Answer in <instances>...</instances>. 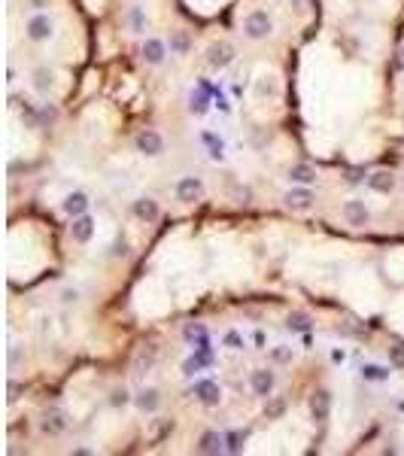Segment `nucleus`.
Returning <instances> with one entry per match:
<instances>
[{"mask_svg":"<svg viewBox=\"0 0 404 456\" xmlns=\"http://www.w3.org/2000/svg\"><path fill=\"white\" fill-rule=\"evenodd\" d=\"M225 441H228V450H231V453H240V450H243V435H240V432H228Z\"/></svg>","mask_w":404,"mask_h":456,"instance_id":"26","label":"nucleus"},{"mask_svg":"<svg viewBox=\"0 0 404 456\" xmlns=\"http://www.w3.org/2000/svg\"><path fill=\"white\" fill-rule=\"evenodd\" d=\"M198 450L201 453H219V450H222V435H219V432H204Z\"/></svg>","mask_w":404,"mask_h":456,"instance_id":"20","label":"nucleus"},{"mask_svg":"<svg viewBox=\"0 0 404 456\" xmlns=\"http://www.w3.org/2000/svg\"><path fill=\"white\" fill-rule=\"evenodd\" d=\"M137 149L143 152V156H161L164 140H161V134H158V131L146 128V131H140V134H137Z\"/></svg>","mask_w":404,"mask_h":456,"instance_id":"2","label":"nucleus"},{"mask_svg":"<svg viewBox=\"0 0 404 456\" xmlns=\"http://www.w3.org/2000/svg\"><path fill=\"white\" fill-rule=\"evenodd\" d=\"M249 386H252V392H255V396L268 398V396H271V390H274V374H271V371H252Z\"/></svg>","mask_w":404,"mask_h":456,"instance_id":"8","label":"nucleus"},{"mask_svg":"<svg viewBox=\"0 0 404 456\" xmlns=\"http://www.w3.org/2000/svg\"><path fill=\"white\" fill-rule=\"evenodd\" d=\"M368 186L374 188V192H389V188L395 186V180H392L386 170H377V174H371V176H368Z\"/></svg>","mask_w":404,"mask_h":456,"instance_id":"19","label":"nucleus"},{"mask_svg":"<svg viewBox=\"0 0 404 456\" xmlns=\"http://www.w3.org/2000/svg\"><path fill=\"white\" fill-rule=\"evenodd\" d=\"M204 110H207L204 98H192V112H204Z\"/></svg>","mask_w":404,"mask_h":456,"instance_id":"29","label":"nucleus"},{"mask_svg":"<svg viewBox=\"0 0 404 456\" xmlns=\"http://www.w3.org/2000/svg\"><path fill=\"white\" fill-rule=\"evenodd\" d=\"M27 36H30L33 43L49 40V36H52V22H49L46 16H33V18L27 22Z\"/></svg>","mask_w":404,"mask_h":456,"instance_id":"4","label":"nucleus"},{"mask_svg":"<svg viewBox=\"0 0 404 456\" xmlns=\"http://www.w3.org/2000/svg\"><path fill=\"white\" fill-rule=\"evenodd\" d=\"M310 410H313V420H328V410H332V392H325V390H319V392H313V398H310Z\"/></svg>","mask_w":404,"mask_h":456,"instance_id":"6","label":"nucleus"},{"mask_svg":"<svg viewBox=\"0 0 404 456\" xmlns=\"http://www.w3.org/2000/svg\"><path fill=\"white\" fill-rule=\"evenodd\" d=\"M271 18H268V12H249L246 16V22H243V30H246V36H252V40H265V36L271 34Z\"/></svg>","mask_w":404,"mask_h":456,"instance_id":"1","label":"nucleus"},{"mask_svg":"<svg viewBox=\"0 0 404 456\" xmlns=\"http://www.w3.org/2000/svg\"><path fill=\"white\" fill-rule=\"evenodd\" d=\"M85 210H88V198H85L82 192L67 195V201H64V213H67V216H82Z\"/></svg>","mask_w":404,"mask_h":456,"instance_id":"13","label":"nucleus"},{"mask_svg":"<svg viewBox=\"0 0 404 456\" xmlns=\"http://www.w3.org/2000/svg\"><path fill=\"white\" fill-rule=\"evenodd\" d=\"M289 180H292V182H304V186H310V182L316 180V170H313L310 164H292V168H289Z\"/></svg>","mask_w":404,"mask_h":456,"instance_id":"16","label":"nucleus"},{"mask_svg":"<svg viewBox=\"0 0 404 456\" xmlns=\"http://www.w3.org/2000/svg\"><path fill=\"white\" fill-rule=\"evenodd\" d=\"M195 396H198L207 408L219 404V398H222V396H219V386L213 384V380H198V384H195Z\"/></svg>","mask_w":404,"mask_h":456,"instance_id":"9","label":"nucleus"},{"mask_svg":"<svg viewBox=\"0 0 404 456\" xmlns=\"http://www.w3.org/2000/svg\"><path fill=\"white\" fill-rule=\"evenodd\" d=\"M228 344H231V347H240V338H237V334H234V332H231V334H228Z\"/></svg>","mask_w":404,"mask_h":456,"instance_id":"32","label":"nucleus"},{"mask_svg":"<svg viewBox=\"0 0 404 456\" xmlns=\"http://www.w3.org/2000/svg\"><path fill=\"white\" fill-rule=\"evenodd\" d=\"M234 61V49L228 46V43H213L210 49H207V64L213 67V70H222V67H228Z\"/></svg>","mask_w":404,"mask_h":456,"instance_id":"3","label":"nucleus"},{"mask_svg":"<svg viewBox=\"0 0 404 456\" xmlns=\"http://www.w3.org/2000/svg\"><path fill=\"white\" fill-rule=\"evenodd\" d=\"M64 429H67V416L61 410H49L46 420H43V432L46 435H61Z\"/></svg>","mask_w":404,"mask_h":456,"instance_id":"12","label":"nucleus"},{"mask_svg":"<svg viewBox=\"0 0 404 456\" xmlns=\"http://www.w3.org/2000/svg\"><path fill=\"white\" fill-rule=\"evenodd\" d=\"M128 252V244L125 240H116V246H113V256H125Z\"/></svg>","mask_w":404,"mask_h":456,"instance_id":"30","label":"nucleus"},{"mask_svg":"<svg viewBox=\"0 0 404 456\" xmlns=\"http://www.w3.org/2000/svg\"><path fill=\"white\" fill-rule=\"evenodd\" d=\"M189 49H192V36H189L186 30H173V34H170V52L186 55Z\"/></svg>","mask_w":404,"mask_h":456,"instance_id":"17","label":"nucleus"},{"mask_svg":"<svg viewBox=\"0 0 404 456\" xmlns=\"http://www.w3.org/2000/svg\"><path fill=\"white\" fill-rule=\"evenodd\" d=\"M201 192H204V186H201V180H195V176L179 180V186H176V198H179L182 204H192Z\"/></svg>","mask_w":404,"mask_h":456,"instance_id":"5","label":"nucleus"},{"mask_svg":"<svg viewBox=\"0 0 404 456\" xmlns=\"http://www.w3.org/2000/svg\"><path fill=\"white\" fill-rule=\"evenodd\" d=\"M283 410H286V398H274V402H268V408H265L268 420H277V416H283Z\"/></svg>","mask_w":404,"mask_h":456,"instance_id":"23","label":"nucleus"},{"mask_svg":"<svg viewBox=\"0 0 404 456\" xmlns=\"http://www.w3.org/2000/svg\"><path fill=\"white\" fill-rule=\"evenodd\" d=\"M286 204H289L292 210H310V204H313L310 188H292V192L286 195Z\"/></svg>","mask_w":404,"mask_h":456,"instance_id":"11","label":"nucleus"},{"mask_svg":"<svg viewBox=\"0 0 404 456\" xmlns=\"http://www.w3.org/2000/svg\"><path fill=\"white\" fill-rule=\"evenodd\" d=\"M158 404H161V398H158V392H155V390H143V392L137 396V408H140V410H146V414H152Z\"/></svg>","mask_w":404,"mask_h":456,"instance_id":"18","label":"nucleus"},{"mask_svg":"<svg viewBox=\"0 0 404 456\" xmlns=\"http://www.w3.org/2000/svg\"><path fill=\"white\" fill-rule=\"evenodd\" d=\"M109 404H113V408H125V404H128V392H125V390H116L113 398H109Z\"/></svg>","mask_w":404,"mask_h":456,"instance_id":"27","label":"nucleus"},{"mask_svg":"<svg viewBox=\"0 0 404 456\" xmlns=\"http://www.w3.org/2000/svg\"><path fill=\"white\" fill-rule=\"evenodd\" d=\"M289 328H292V332H307V328H310V320H307L304 314H292V316H289Z\"/></svg>","mask_w":404,"mask_h":456,"instance_id":"24","label":"nucleus"},{"mask_svg":"<svg viewBox=\"0 0 404 456\" xmlns=\"http://www.w3.org/2000/svg\"><path fill=\"white\" fill-rule=\"evenodd\" d=\"M131 24H134V30H143V18H140V10H134V12H131Z\"/></svg>","mask_w":404,"mask_h":456,"instance_id":"28","label":"nucleus"},{"mask_svg":"<svg viewBox=\"0 0 404 456\" xmlns=\"http://www.w3.org/2000/svg\"><path fill=\"white\" fill-rule=\"evenodd\" d=\"M362 377H365V380H386L389 371L380 368V365H365V368H362Z\"/></svg>","mask_w":404,"mask_h":456,"instance_id":"21","label":"nucleus"},{"mask_svg":"<svg viewBox=\"0 0 404 456\" xmlns=\"http://www.w3.org/2000/svg\"><path fill=\"white\" fill-rule=\"evenodd\" d=\"M389 362H392V368H404V347L401 344L389 347Z\"/></svg>","mask_w":404,"mask_h":456,"instance_id":"25","label":"nucleus"},{"mask_svg":"<svg viewBox=\"0 0 404 456\" xmlns=\"http://www.w3.org/2000/svg\"><path fill=\"white\" fill-rule=\"evenodd\" d=\"M33 86L40 88V92H49V88H52V73H49V70H36V73H33Z\"/></svg>","mask_w":404,"mask_h":456,"instance_id":"22","label":"nucleus"},{"mask_svg":"<svg viewBox=\"0 0 404 456\" xmlns=\"http://www.w3.org/2000/svg\"><path fill=\"white\" fill-rule=\"evenodd\" d=\"M91 232H94V222H91V216H73V225H70V234H73V240L76 244H85L88 238H91Z\"/></svg>","mask_w":404,"mask_h":456,"instance_id":"7","label":"nucleus"},{"mask_svg":"<svg viewBox=\"0 0 404 456\" xmlns=\"http://www.w3.org/2000/svg\"><path fill=\"white\" fill-rule=\"evenodd\" d=\"M134 213H137V219H143V222H155V219H158V204H155L152 198H140V201L134 204Z\"/></svg>","mask_w":404,"mask_h":456,"instance_id":"14","label":"nucleus"},{"mask_svg":"<svg viewBox=\"0 0 404 456\" xmlns=\"http://www.w3.org/2000/svg\"><path fill=\"white\" fill-rule=\"evenodd\" d=\"M15 398H18V384L9 380V402H15Z\"/></svg>","mask_w":404,"mask_h":456,"instance_id":"31","label":"nucleus"},{"mask_svg":"<svg viewBox=\"0 0 404 456\" xmlns=\"http://www.w3.org/2000/svg\"><path fill=\"white\" fill-rule=\"evenodd\" d=\"M344 216L350 225H365L368 222V207H365L362 201H347L344 204Z\"/></svg>","mask_w":404,"mask_h":456,"instance_id":"10","label":"nucleus"},{"mask_svg":"<svg viewBox=\"0 0 404 456\" xmlns=\"http://www.w3.org/2000/svg\"><path fill=\"white\" fill-rule=\"evenodd\" d=\"M143 58H146V64H161L164 61V43L161 40H146L143 43Z\"/></svg>","mask_w":404,"mask_h":456,"instance_id":"15","label":"nucleus"}]
</instances>
